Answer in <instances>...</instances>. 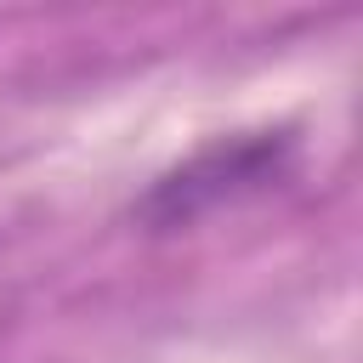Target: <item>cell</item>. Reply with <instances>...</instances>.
Instances as JSON below:
<instances>
[{"mask_svg": "<svg viewBox=\"0 0 363 363\" xmlns=\"http://www.w3.org/2000/svg\"><path fill=\"white\" fill-rule=\"evenodd\" d=\"M295 153H301V142H295L289 125L216 136V142L193 147L182 164H170L164 176H153L147 193L130 204V216L147 233L193 227L210 210H227V204H244V199H261V193L284 187L289 170H295Z\"/></svg>", "mask_w": 363, "mask_h": 363, "instance_id": "6da1fadb", "label": "cell"}]
</instances>
